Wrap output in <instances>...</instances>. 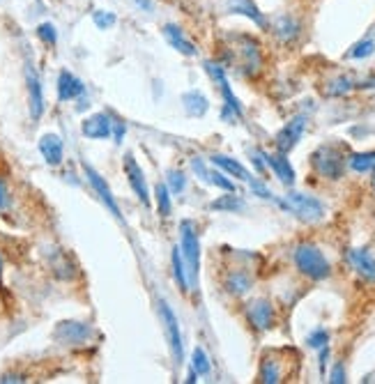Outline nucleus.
<instances>
[{
  "label": "nucleus",
  "instance_id": "38",
  "mask_svg": "<svg viewBox=\"0 0 375 384\" xmlns=\"http://www.w3.org/2000/svg\"><path fill=\"white\" fill-rule=\"evenodd\" d=\"M337 88H330V95H341V92H348L352 88V83H350V78H339L337 83Z\"/></svg>",
  "mask_w": 375,
  "mask_h": 384
},
{
  "label": "nucleus",
  "instance_id": "24",
  "mask_svg": "<svg viewBox=\"0 0 375 384\" xmlns=\"http://www.w3.org/2000/svg\"><path fill=\"white\" fill-rule=\"evenodd\" d=\"M274 32L284 39V42H291V39H295L299 35V23L291 16H281V19H276Z\"/></svg>",
  "mask_w": 375,
  "mask_h": 384
},
{
  "label": "nucleus",
  "instance_id": "2",
  "mask_svg": "<svg viewBox=\"0 0 375 384\" xmlns=\"http://www.w3.org/2000/svg\"><path fill=\"white\" fill-rule=\"evenodd\" d=\"M295 264H297V269L302 274L313 281L327 279L332 271L327 258L322 256V251L318 247H313V244H299V247L295 249Z\"/></svg>",
  "mask_w": 375,
  "mask_h": 384
},
{
  "label": "nucleus",
  "instance_id": "1",
  "mask_svg": "<svg viewBox=\"0 0 375 384\" xmlns=\"http://www.w3.org/2000/svg\"><path fill=\"white\" fill-rule=\"evenodd\" d=\"M180 253H182L184 267H187L189 288H192V283L198 281V267H201V242L192 221L180 223Z\"/></svg>",
  "mask_w": 375,
  "mask_h": 384
},
{
  "label": "nucleus",
  "instance_id": "26",
  "mask_svg": "<svg viewBox=\"0 0 375 384\" xmlns=\"http://www.w3.org/2000/svg\"><path fill=\"white\" fill-rule=\"evenodd\" d=\"M350 168L357 173H373L375 170V152H357L350 157Z\"/></svg>",
  "mask_w": 375,
  "mask_h": 384
},
{
  "label": "nucleus",
  "instance_id": "35",
  "mask_svg": "<svg viewBox=\"0 0 375 384\" xmlns=\"http://www.w3.org/2000/svg\"><path fill=\"white\" fill-rule=\"evenodd\" d=\"M306 343L311 348H325L327 343H330V334H327L325 329H318V332H313L311 336H308Z\"/></svg>",
  "mask_w": 375,
  "mask_h": 384
},
{
  "label": "nucleus",
  "instance_id": "6",
  "mask_svg": "<svg viewBox=\"0 0 375 384\" xmlns=\"http://www.w3.org/2000/svg\"><path fill=\"white\" fill-rule=\"evenodd\" d=\"M205 69L207 74L214 78L216 83H219V90L223 95V120H233V117H240L242 115V106H240V99L233 95V88H230L226 74H223V69L219 67L216 63H205Z\"/></svg>",
  "mask_w": 375,
  "mask_h": 384
},
{
  "label": "nucleus",
  "instance_id": "29",
  "mask_svg": "<svg viewBox=\"0 0 375 384\" xmlns=\"http://www.w3.org/2000/svg\"><path fill=\"white\" fill-rule=\"evenodd\" d=\"M209 357L203 348H196L194 354H192V370L196 375H207L209 373Z\"/></svg>",
  "mask_w": 375,
  "mask_h": 384
},
{
  "label": "nucleus",
  "instance_id": "30",
  "mask_svg": "<svg viewBox=\"0 0 375 384\" xmlns=\"http://www.w3.org/2000/svg\"><path fill=\"white\" fill-rule=\"evenodd\" d=\"M260 382H267V384H276L281 382V373H279V366L272 361V359H265L260 366Z\"/></svg>",
  "mask_w": 375,
  "mask_h": 384
},
{
  "label": "nucleus",
  "instance_id": "25",
  "mask_svg": "<svg viewBox=\"0 0 375 384\" xmlns=\"http://www.w3.org/2000/svg\"><path fill=\"white\" fill-rule=\"evenodd\" d=\"M249 288H251V279L245 274V271H233V274L226 279V290L230 295H245L249 293Z\"/></svg>",
  "mask_w": 375,
  "mask_h": 384
},
{
  "label": "nucleus",
  "instance_id": "9",
  "mask_svg": "<svg viewBox=\"0 0 375 384\" xmlns=\"http://www.w3.org/2000/svg\"><path fill=\"white\" fill-rule=\"evenodd\" d=\"M81 131L85 138H92V141L109 138V136H113V117L109 113H92L90 117L83 120Z\"/></svg>",
  "mask_w": 375,
  "mask_h": 384
},
{
  "label": "nucleus",
  "instance_id": "27",
  "mask_svg": "<svg viewBox=\"0 0 375 384\" xmlns=\"http://www.w3.org/2000/svg\"><path fill=\"white\" fill-rule=\"evenodd\" d=\"M155 201H157V212H159L161 216H170V212H173V203H170V189L166 187V184H157Z\"/></svg>",
  "mask_w": 375,
  "mask_h": 384
},
{
  "label": "nucleus",
  "instance_id": "12",
  "mask_svg": "<svg viewBox=\"0 0 375 384\" xmlns=\"http://www.w3.org/2000/svg\"><path fill=\"white\" fill-rule=\"evenodd\" d=\"M124 173H127L129 187L134 189V194L138 196V201H141L143 205H150V189H148L146 175H143L141 166H138L136 159L131 155L124 157Z\"/></svg>",
  "mask_w": 375,
  "mask_h": 384
},
{
  "label": "nucleus",
  "instance_id": "23",
  "mask_svg": "<svg viewBox=\"0 0 375 384\" xmlns=\"http://www.w3.org/2000/svg\"><path fill=\"white\" fill-rule=\"evenodd\" d=\"M170 262H173V276H175L177 286H180L182 293H187V290H189L187 267H184L182 253H180V249H177V247H173V253H170Z\"/></svg>",
  "mask_w": 375,
  "mask_h": 384
},
{
  "label": "nucleus",
  "instance_id": "22",
  "mask_svg": "<svg viewBox=\"0 0 375 384\" xmlns=\"http://www.w3.org/2000/svg\"><path fill=\"white\" fill-rule=\"evenodd\" d=\"M228 10H230V12H235V14H245V16H249L253 23H258L260 28H265V25H267L265 16H262V14H260V10L253 5V0H230Z\"/></svg>",
  "mask_w": 375,
  "mask_h": 384
},
{
  "label": "nucleus",
  "instance_id": "21",
  "mask_svg": "<svg viewBox=\"0 0 375 384\" xmlns=\"http://www.w3.org/2000/svg\"><path fill=\"white\" fill-rule=\"evenodd\" d=\"M182 106H184V111H187V115L201 117V115L207 113L209 102H207V97L203 95V92L192 90V92H184V95H182Z\"/></svg>",
  "mask_w": 375,
  "mask_h": 384
},
{
  "label": "nucleus",
  "instance_id": "28",
  "mask_svg": "<svg viewBox=\"0 0 375 384\" xmlns=\"http://www.w3.org/2000/svg\"><path fill=\"white\" fill-rule=\"evenodd\" d=\"M209 210H221V212H240L245 210V201L240 196H221L219 201L209 203Z\"/></svg>",
  "mask_w": 375,
  "mask_h": 384
},
{
  "label": "nucleus",
  "instance_id": "10",
  "mask_svg": "<svg viewBox=\"0 0 375 384\" xmlns=\"http://www.w3.org/2000/svg\"><path fill=\"white\" fill-rule=\"evenodd\" d=\"M304 129H306V117L304 115H297V117H293L291 122L286 124L284 129L276 134V148H279V152H284V155H288L295 145L299 143V138L302 134H304Z\"/></svg>",
  "mask_w": 375,
  "mask_h": 384
},
{
  "label": "nucleus",
  "instance_id": "13",
  "mask_svg": "<svg viewBox=\"0 0 375 384\" xmlns=\"http://www.w3.org/2000/svg\"><path fill=\"white\" fill-rule=\"evenodd\" d=\"M192 168H194V173L198 175L203 182L212 184V187H219L223 191H230V194L235 191V184L230 182L228 177L221 173V170H212V168H209L207 163L203 161V157H194L192 159Z\"/></svg>",
  "mask_w": 375,
  "mask_h": 384
},
{
  "label": "nucleus",
  "instance_id": "5",
  "mask_svg": "<svg viewBox=\"0 0 375 384\" xmlns=\"http://www.w3.org/2000/svg\"><path fill=\"white\" fill-rule=\"evenodd\" d=\"M159 320L163 324V332H166L170 352L175 357V363L182 366L184 361V343H182V334H180V322H177V315L173 313V308L168 306L166 302H159Z\"/></svg>",
  "mask_w": 375,
  "mask_h": 384
},
{
  "label": "nucleus",
  "instance_id": "20",
  "mask_svg": "<svg viewBox=\"0 0 375 384\" xmlns=\"http://www.w3.org/2000/svg\"><path fill=\"white\" fill-rule=\"evenodd\" d=\"M212 163H214L216 168H221L223 173L238 177V180H242V182H251V180H253L251 173H249V170H247L245 166H242L240 161H235V159H230V157H226V155H214V157H212Z\"/></svg>",
  "mask_w": 375,
  "mask_h": 384
},
{
  "label": "nucleus",
  "instance_id": "32",
  "mask_svg": "<svg viewBox=\"0 0 375 384\" xmlns=\"http://www.w3.org/2000/svg\"><path fill=\"white\" fill-rule=\"evenodd\" d=\"M166 187L173 191V194H182L184 187H187V177H184L180 170H168V184Z\"/></svg>",
  "mask_w": 375,
  "mask_h": 384
},
{
  "label": "nucleus",
  "instance_id": "4",
  "mask_svg": "<svg viewBox=\"0 0 375 384\" xmlns=\"http://www.w3.org/2000/svg\"><path fill=\"white\" fill-rule=\"evenodd\" d=\"M311 161H313V168L318 170L322 177L339 180V177L343 175V168H345L343 152L339 148H334V145H322V148H318L313 152Z\"/></svg>",
  "mask_w": 375,
  "mask_h": 384
},
{
  "label": "nucleus",
  "instance_id": "16",
  "mask_svg": "<svg viewBox=\"0 0 375 384\" xmlns=\"http://www.w3.org/2000/svg\"><path fill=\"white\" fill-rule=\"evenodd\" d=\"M39 152H42L44 161L49 163V166H60L62 163V157H65V148H62V141L58 134H44L39 138Z\"/></svg>",
  "mask_w": 375,
  "mask_h": 384
},
{
  "label": "nucleus",
  "instance_id": "3",
  "mask_svg": "<svg viewBox=\"0 0 375 384\" xmlns=\"http://www.w3.org/2000/svg\"><path fill=\"white\" fill-rule=\"evenodd\" d=\"M276 203H279L286 212H291V214H295L306 223H315L325 216V205H322L318 198L297 194V191H291L286 198H281V201H276Z\"/></svg>",
  "mask_w": 375,
  "mask_h": 384
},
{
  "label": "nucleus",
  "instance_id": "34",
  "mask_svg": "<svg viewBox=\"0 0 375 384\" xmlns=\"http://www.w3.org/2000/svg\"><path fill=\"white\" fill-rule=\"evenodd\" d=\"M37 35H39V39H42V42L51 44V46L58 42V32H56V25L54 23H39L37 25Z\"/></svg>",
  "mask_w": 375,
  "mask_h": 384
},
{
  "label": "nucleus",
  "instance_id": "11",
  "mask_svg": "<svg viewBox=\"0 0 375 384\" xmlns=\"http://www.w3.org/2000/svg\"><path fill=\"white\" fill-rule=\"evenodd\" d=\"M25 85H28V106H30V117L32 120H39L44 113V90L42 81H39L37 71L30 67H25Z\"/></svg>",
  "mask_w": 375,
  "mask_h": 384
},
{
  "label": "nucleus",
  "instance_id": "33",
  "mask_svg": "<svg viewBox=\"0 0 375 384\" xmlns=\"http://www.w3.org/2000/svg\"><path fill=\"white\" fill-rule=\"evenodd\" d=\"M375 49V44H373V39H364V42H359V44H354V49L348 53L350 58H354V60H361V58H368L373 53Z\"/></svg>",
  "mask_w": 375,
  "mask_h": 384
},
{
  "label": "nucleus",
  "instance_id": "17",
  "mask_svg": "<svg viewBox=\"0 0 375 384\" xmlns=\"http://www.w3.org/2000/svg\"><path fill=\"white\" fill-rule=\"evenodd\" d=\"M348 260L354 267V271L366 281H375V258L371 256V251L366 249H354L348 253Z\"/></svg>",
  "mask_w": 375,
  "mask_h": 384
},
{
  "label": "nucleus",
  "instance_id": "18",
  "mask_svg": "<svg viewBox=\"0 0 375 384\" xmlns=\"http://www.w3.org/2000/svg\"><path fill=\"white\" fill-rule=\"evenodd\" d=\"M83 83L81 78H76L71 71L62 69L60 74H58V99L60 102H69V99H76L83 95Z\"/></svg>",
  "mask_w": 375,
  "mask_h": 384
},
{
  "label": "nucleus",
  "instance_id": "36",
  "mask_svg": "<svg viewBox=\"0 0 375 384\" xmlns=\"http://www.w3.org/2000/svg\"><path fill=\"white\" fill-rule=\"evenodd\" d=\"M10 207V189L8 182L0 177V210H8Z\"/></svg>",
  "mask_w": 375,
  "mask_h": 384
},
{
  "label": "nucleus",
  "instance_id": "31",
  "mask_svg": "<svg viewBox=\"0 0 375 384\" xmlns=\"http://www.w3.org/2000/svg\"><path fill=\"white\" fill-rule=\"evenodd\" d=\"M92 21H95V25L100 30H109L113 28V25L117 23V19L113 12H106V10H95L92 12Z\"/></svg>",
  "mask_w": 375,
  "mask_h": 384
},
{
  "label": "nucleus",
  "instance_id": "7",
  "mask_svg": "<svg viewBox=\"0 0 375 384\" xmlns=\"http://www.w3.org/2000/svg\"><path fill=\"white\" fill-rule=\"evenodd\" d=\"M83 173L85 177H88V182H90V187L95 189V194L100 196V201L104 203V207H106L111 214H113L117 221H122V214H120V207H117V201H115V196H113V191H111L109 187V182L104 180V177L97 173L95 168L90 166V163H83Z\"/></svg>",
  "mask_w": 375,
  "mask_h": 384
},
{
  "label": "nucleus",
  "instance_id": "40",
  "mask_svg": "<svg viewBox=\"0 0 375 384\" xmlns=\"http://www.w3.org/2000/svg\"><path fill=\"white\" fill-rule=\"evenodd\" d=\"M0 382H23V380H21V377H19V375H5Z\"/></svg>",
  "mask_w": 375,
  "mask_h": 384
},
{
  "label": "nucleus",
  "instance_id": "19",
  "mask_svg": "<svg viewBox=\"0 0 375 384\" xmlns=\"http://www.w3.org/2000/svg\"><path fill=\"white\" fill-rule=\"evenodd\" d=\"M262 159H265V163L274 170L276 177H279L286 187H291L295 182V168L291 166V161L286 159L284 152H279V155H265V152H262Z\"/></svg>",
  "mask_w": 375,
  "mask_h": 384
},
{
  "label": "nucleus",
  "instance_id": "41",
  "mask_svg": "<svg viewBox=\"0 0 375 384\" xmlns=\"http://www.w3.org/2000/svg\"><path fill=\"white\" fill-rule=\"evenodd\" d=\"M0 269H3V258H0Z\"/></svg>",
  "mask_w": 375,
  "mask_h": 384
},
{
  "label": "nucleus",
  "instance_id": "8",
  "mask_svg": "<svg viewBox=\"0 0 375 384\" xmlns=\"http://www.w3.org/2000/svg\"><path fill=\"white\" fill-rule=\"evenodd\" d=\"M56 341L65 343V346H83L92 339V327L85 322H76V320H67L60 322L56 327Z\"/></svg>",
  "mask_w": 375,
  "mask_h": 384
},
{
  "label": "nucleus",
  "instance_id": "37",
  "mask_svg": "<svg viewBox=\"0 0 375 384\" xmlns=\"http://www.w3.org/2000/svg\"><path fill=\"white\" fill-rule=\"evenodd\" d=\"M330 382L334 384H343L345 382V368H343V363H337L332 370V375H330Z\"/></svg>",
  "mask_w": 375,
  "mask_h": 384
},
{
  "label": "nucleus",
  "instance_id": "14",
  "mask_svg": "<svg viewBox=\"0 0 375 384\" xmlns=\"http://www.w3.org/2000/svg\"><path fill=\"white\" fill-rule=\"evenodd\" d=\"M163 37H166V42L173 46V49L177 53H182V56H187V58H194L196 53H198V49L194 46L192 39H187L184 37V32L180 25H175V23H166L163 25Z\"/></svg>",
  "mask_w": 375,
  "mask_h": 384
},
{
  "label": "nucleus",
  "instance_id": "15",
  "mask_svg": "<svg viewBox=\"0 0 375 384\" xmlns=\"http://www.w3.org/2000/svg\"><path fill=\"white\" fill-rule=\"evenodd\" d=\"M249 320L255 329H260V332H265L274 324V308L272 304L267 300H255L253 304H249Z\"/></svg>",
  "mask_w": 375,
  "mask_h": 384
},
{
  "label": "nucleus",
  "instance_id": "39",
  "mask_svg": "<svg viewBox=\"0 0 375 384\" xmlns=\"http://www.w3.org/2000/svg\"><path fill=\"white\" fill-rule=\"evenodd\" d=\"M124 124L120 120H113V138H115V143H122V136H124Z\"/></svg>",
  "mask_w": 375,
  "mask_h": 384
}]
</instances>
